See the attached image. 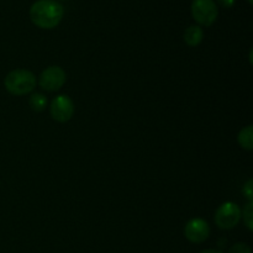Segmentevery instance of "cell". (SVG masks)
<instances>
[{
  "mask_svg": "<svg viewBox=\"0 0 253 253\" xmlns=\"http://www.w3.org/2000/svg\"><path fill=\"white\" fill-rule=\"evenodd\" d=\"M49 114L57 123H68L74 115L73 100L68 95L56 96L49 105Z\"/></svg>",
  "mask_w": 253,
  "mask_h": 253,
  "instance_id": "obj_6",
  "label": "cell"
},
{
  "mask_svg": "<svg viewBox=\"0 0 253 253\" xmlns=\"http://www.w3.org/2000/svg\"><path fill=\"white\" fill-rule=\"evenodd\" d=\"M241 216H244V222L250 231L253 230V202H249L245 207L244 211H241Z\"/></svg>",
  "mask_w": 253,
  "mask_h": 253,
  "instance_id": "obj_11",
  "label": "cell"
},
{
  "mask_svg": "<svg viewBox=\"0 0 253 253\" xmlns=\"http://www.w3.org/2000/svg\"><path fill=\"white\" fill-rule=\"evenodd\" d=\"M241 208L232 202H226L217 208L215 212V224L221 230H231L241 220Z\"/></svg>",
  "mask_w": 253,
  "mask_h": 253,
  "instance_id": "obj_4",
  "label": "cell"
},
{
  "mask_svg": "<svg viewBox=\"0 0 253 253\" xmlns=\"http://www.w3.org/2000/svg\"><path fill=\"white\" fill-rule=\"evenodd\" d=\"M184 41L188 46L197 47L202 43L204 39V31L199 25H190L184 31Z\"/></svg>",
  "mask_w": 253,
  "mask_h": 253,
  "instance_id": "obj_8",
  "label": "cell"
},
{
  "mask_svg": "<svg viewBox=\"0 0 253 253\" xmlns=\"http://www.w3.org/2000/svg\"><path fill=\"white\" fill-rule=\"evenodd\" d=\"M56 1H57V0H56Z\"/></svg>",
  "mask_w": 253,
  "mask_h": 253,
  "instance_id": "obj_17",
  "label": "cell"
},
{
  "mask_svg": "<svg viewBox=\"0 0 253 253\" xmlns=\"http://www.w3.org/2000/svg\"><path fill=\"white\" fill-rule=\"evenodd\" d=\"M216 1L219 2L222 7H231L234 6L236 0H216Z\"/></svg>",
  "mask_w": 253,
  "mask_h": 253,
  "instance_id": "obj_14",
  "label": "cell"
},
{
  "mask_svg": "<svg viewBox=\"0 0 253 253\" xmlns=\"http://www.w3.org/2000/svg\"><path fill=\"white\" fill-rule=\"evenodd\" d=\"M63 15V6L56 0H37L30 7V19L40 29H54L62 21Z\"/></svg>",
  "mask_w": 253,
  "mask_h": 253,
  "instance_id": "obj_1",
  "label": "cell"
},
{
  "mask_svg": "<svg viewBox=\"0 0 253 253\" xmlns=\"http://www.w3.org/2000/svg\"><path fill=\"white\" fill-rule=\"evenodd\" d=\"M184 236L192 244H203L210 236L209 224L204 219L194 217L185 224Z\"/></svg>",
  "mask_w": 253,
  "mask_h": 253,
  "instance_id": "obj_7",
  "label": "cell"
},
{
  "mask_svg": "<svg viewBox=\"0 0 253 253\" xmlns=\"http://www.w3.org/2000/svg\"><path fill=\"white\" fill-rule=\"evenodd\" d=\"M67 74L59 66H49L39 77V85L46 91H58L66 84Z\"/></svg>",
  "mask_w": 253,
  "mask_h": 253,
  "instance_id": "obj_5",
  "label": "cell"
},
{
  "mask_svg": "<svg viewBox=\"0 0 253 253\" xmlns=\"http://www.w3.org/2000/svg\"><path fill=\"white\" fill-rule=\"evenodd\" d=\"M37 78L27 69H14L6 74L4 86L10 94L16 96L26 95L36 88Z\"/></svg>",
  "mask_w": 253,
  "mask_h": 253,
  "instance_id": "obj_2",
  "label": "cell"
},
{
  "mask_svg": "<svg viewBox=\"0 0 253 253\" xmlns=\"http://www.w3.org/2000/svg\"><path fill=\"white\" fill-rule=\"evenodd\" d=\"M229 253H252V250L247 244L237 242V244L232 245V246L230 247Z\"/></svg>",
  "mask_w": 253,
  "mask_h": 253,
  "instance_id": "obj_12",
  "label": "cell"
},
{
  "mask_svg": "<svg viewBox=\"0 0 253 253\" xmlns=\"http://www.w3.org/2000/svg\"><path fill=\"white\" fill-rule=\"evenodd\" d=\"M249 2H250V4H252V2H253V0H249Z\"/></svg>",
  "mask_w": 253,
  "mask_h": 253,
  "instance_id": "obj_16",
  "label": "cell"
},
{
  "mask_svg": "<svg viewBox=\"0 0 253 253\" xmlns=\"http://www.w3.org/2000/svg\"><path fill=\"white\" fill-rule=\"evenodd\" d=\"M190 11L193 19L203 26H211L219 15V9L214 0H193Z\"/></svg>",
  "mask_w": 253,
  "mask_h": 253,
  "instance_id": "obj_3",
  "label": "cell"
},
{
  "mask_svg": "<svg viewBox=\"0 0 253 253\" xmlns=\"http://www.w3.org/2000/svg\"><path fill=\"white\" fill-rule=\"evenodd\" d=\"M237 142L244 150L252 151L253 150V126L249 125L242 128L237 135Z\"/></svg>",
  "mask_w": 253,
  "mask_h": 253,
  "instance_id": "obj_9",
  "label": "cell"
},
{
  "mask_svg": "<svg viewBox=\"0 0 253 253\" xmlns=\"http://www.w3.org/2000/svg\"><path fill=\"white\" fill-rule=\"evenodd\" d=\"M47 98L46 95H43L42 93H34L31 96H30L29 105L31 108V110L36 111V113H41L46 109L47 106Z\"/></svg>",
  "mask_w": 253,
  "mask_h": 253,
  "instance_id": "obj_10",
  "label": "cell"
},
{
  "mask_svg": "<svg viewBox=\"0 0 253 253\" xmlns=\"http://www.w3.org/2000/svg\"><path fill=\"white\" fill-rule=\"evenodd\" d=\"M200 253H224L221 251H219V250H214V249H208V250H204V251H202Z\"/></svg>",
  "mask_w": 253,
  "mask_h": 253,
  "instance_id": "obj_15",
  "label": "cell"
},
{
  "mask_svg": "<svg viewBox=\"0 0 253 253\" xmlns=\"http://www.w3.org/2000/svg\"><path fill=\"white\" fill-rule=\"evenodd\" d=\"M242 192H244L245 197L247 198V200H249V202H253V180L252 179L247 180L246 184L244 185V189H242Z\"/></svg>",
  "mask_w": 253,
  "mask_h": 253,
  "instance_id": "obj_13",
  "label": "cell"
}]
</instances>
